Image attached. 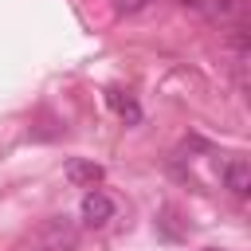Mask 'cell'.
Segmentation results:
<instances>
[{
  "instance_id": "cell-1",
  "label": "cell",
  "mask_w": 251,
  "mask_h": 251,
  "mask_svg": "<svg viewBox=\"0 0 251 251\" xmlns=\"http://www.w3.org/2000/svg\"><path fill=\"white\" fill-rule=\"evenodd\" d=\"M78 216H82V224L86 227H106L110 220H114V200L106 196V192H86L82 196V204H78Z\"/></svg>"
},
{
  "instance_id": "cell-2",
  "label": "cell",
  "mask_w": 251,
  "mask_h": 251,
  "mask_svg": "<svg viewBox=\"0 0 251 251\" xmlns=\"http://www.w3.org/2000/svg\"><path fill=\"white\" fill-rule=\"evenodd\" d=\"M220 176H224V188H227V192H235V196H247V192H251V165H247L243 157L224 161Z\"/></svg>"
},
{
  "instance_id": "cell-3",
  "label": "cell",
  "mask_w": 251,
  "mask_h": 251,
  "mask_svg": "<svg viewBox=\"0 0 251 251\" xmlns=\"http://www.w3.org/2000/svg\"><path fill=\"white\" fill-rule=\"evenodd\" d=\"M106 176V169L102 165H94V161H82V157H75V161H67V180L71 184H82V188H94L98 180Z\"/></svg>"
},
{
  "instance_id": "cell-4",
  "label": "cell",
  "mask_w": 251,
  "mask_h": 251,
  "mask_svg": "<svg viewBox=\"0 0 251 251\" xmlns=\"http://www.w3.org/2000/svg\"><path fill=\"white\" fill-rule=\"evenodd\" d=\"M106 98H110V106H114L122 118H129V122H137V118H141L137 102H133V98H122V90H106Z\"/></svg>"
},
{
  "instance_id": "cell-5",
  "label": "cell",
  "mask_w": 251,
  "mask_h": 251,
  "mask_svg": "<svg viewBox=\"0 0 251 251\" xmlns=\"http://www.w3.org/2000/svg\"><path fill=\"white\" fill-rule=\"evenodd\" d=\"M231 47H235V55H239V59L251 51V39H247V27H243V24H239V27H231Z\"/></svg>"
},
{
  "instance_id": "cell-6",
  "label": "cell",
  "mask_w": 251,
  "mask_h": 251,
  "mask_svg": "<svg viewBox=\"0 0 251 251\" xmlns=\"http://www.w3.org/2000/svg\"><path fill=\"white\" fill-rule=\"evenodd\" d=\"M208 12H212L216 20H227V16L239 12V0H216V4H208Z\"/></svg>"
},
{
  "instance_id": "cell-7",
  "label": "cell",
  "mask_w": 251,
  "mask_h": 251,
  "mask_svg": "<svg viewBox=\"0 0 251 251\" xmlns=\"http://www.w3.org/2000/svg\"><path fill=\"white\" fill-rule=\"evenodd\" d=\"M153 0H114V8L122 12V16H133V12H145Z\"/></svg>"
}]
</instances>
